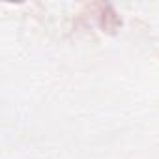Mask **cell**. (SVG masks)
Segmentation results:
<instances>
[{
	"mask_svg": "<svg viewBox=\"0 0 159 159\" xmlns=\"http://www.w3.org/2000/svg\"><path fill=\"white\" fill-rule=\"evenodd\" d=\"M98 21H99L101 30L107 32V34H116L122 28V17L118 15V11L111 4H101L99 6Z\"/></svg>",
	"mask_w": 159,
	"mask_h": 159,
	"instance_id": "obj_1",
	"label": "cell"
}]
</instances>
